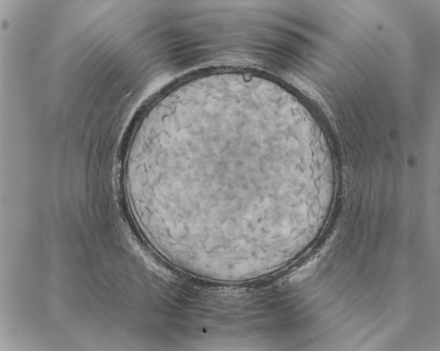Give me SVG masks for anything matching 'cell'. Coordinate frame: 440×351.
Here are the masks:
<instances>
[{"label": "cell", "mask_w": 440, "mask_h": 351, "mask_svg": "<svg viewBox=\"0 0 440 351\" xmlns=\"http://www.w3.org/2000/svg\"><path fill=\"white\" fill-rule=\"evenodd\" d=\"M263 116L224 109L167 132L152 159L151 183L182 221L226 234L249 231L254 193L269 182L308 189L315 171L305 147Z\"/></svg>", "instance_id": "cell-1"}]
</instances>
